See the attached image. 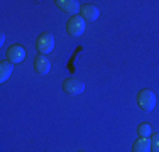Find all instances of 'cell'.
Wrapping results in <instances>:
<instances>
[{
    "label": "cell",
    "mask_w": 159,
    "mask_h": 152,
    "mask_svg": "<svg viewBox=\"0 0 159 152\" xmlns=\"http://www.w3.org/2000/svg\"><path fill=\"white\" fill-rule=\"evenodd\" d=\"M54 3L59 10H63L66 14H71V15H78V10L81 9L80 3L75 2V0H56Z\"/></svg>",
    "instance_id": "cell-6"
},
{
    "label": "cell",
    "mask_w": 159,
    "mask_h": 152,
    "mask_svg": "<svg viewBox=\"0 0 159 152\" xmlns=\"http://www.w3.org/2000/svg\"><path fill=\"white\" fill-rule=\"evenodd\" d=\"M137 101H139V106H141L142 110L151 112V110H154V106H156V95L151 90H141L137 95Z\"/></svg>",
    "instance_id": "cell-3"
},
{
    "label": "cell",
    "mask_w": 159,
    "mask_h": 152,
    "mask_svg": "<svg viewBox=\"0 0 159 152\" xmlns=\"http://www.w3.org/2000/svg\"><path fill=\"white\" fill-rule=\"evenodd\" d=\"M80 15H81L85 20L92 22V20H97V19H98V15H100V10H98V7L86 3V5H81V9H80Z\"/></svg>",
    "instance_id": "cell-8"
},
{
    "label": "cell",
    "mask_w": 159,
    "mask_h": 152,
    "mask_svg": "<svg viewBox=\"0 0 159 152\" xmlns=\"http://www.w3.org/2000/svg\"><path fill=\"white\" fill-rule=\"evenodd\" d=\"M0 71H2V73H0V81H7V79L10 78V74H12V71H14V66H12V63H10V61H2V63H0Z\"/></svg>",
    "instance_id": "cell-9"
},
{
    "label": "cell",
    "mask_w": 159,
    "mask_h": 152,
    "mask_svg": "<svg viewBox=\"0 0 159 152\" xmlns=\"http://www.w3.org/2000/svg\"><path fill=\"white\" fill-rule=\"evenodd\" d=\"M137 134L141 139H149L151 135H152V128H151V123H147V122H141L137 127Z\"/></svg>",
    "instance_id": "cell-11"
},
{
    "label": "cell",
    "mask_w": 159,
    "mask_h": 152,
    "mask_svg": "<svg viewBox=\"0 0 159 152\" xmlns=\"http://www.w3.org/2000/svg\"><path fill=\"white\" fill-rule=\"evenodd\" d=\"M25 58V49L22 47V46H10L9 49H7V61H10L12 64H17V63H22Z\"/></svg>",
    "instance_id": "cell-5"
},
{
    "label": "cell",
    "mask_w": 159,
    "mask_h": 152,
    "mask_svg": "<svg viewBox=\"0 0 159 152\" xmlns=\"http://www.w3.org/2000/svg\"><path fill=\"white\" fill-rule=\"evenodd\" d=\"M151 150L159 152V132H154V134L151 135Z\"/></svg>",
    "instance_id": "cell-12"
},
{
    "label": "cell",
    "mask_w": 159,
    "mask_h": 152,
    "mask_svg": "<svg viewBox=\"0 0 159 152\" xmlns=\"http://www.w3.org/2000/svg\"><path fill=\"white\" fill-rule=\"evenodd\" d=\"M0 42H2V44L5 42V34H2V36H0Z\"/></svg>",
    "instance_id": "cell-13"
},
{
    "label": "cell",
    "mask_w": 159,
    "mask_h": 152,
    "mask_svg": "<svg viewBox=\"0 0 159 152\" xmlns=\"http://www.w3.org/2000/svg\"><path fill=\"white\" fill-rule=\"evenodd\" d=\"M132 152H151V140L149 139H139L132 145Z\"/></svg>",
    "instance_id": "cell-10"
},
{
    "label": "cell",
    "mask_w": 159,
    "mask_h": 152,
    "mask_svg": "<svg viewBox=\"0 0 159 152\" xmlns=\"http://www.w3.org/2000/svg\"><path fill=\"white\" fill-rule=\"evenodd\" d=\"M85 27H86V20L81 15H73L66 24V30L71 37H80L85 32Z\"/></svg>",
    "instance_id": "cell-1"
},
{
    "label": "cell",
    "mask_w": 159,
    "mask_h": 152,
    "mask_svg": "<svg viewBox=\"0 0 159 152\" xmlns=\"http://www.w3.org/2000/svg\"><path fill=\"white\" fill-rule=\"evenodd\" d=\"M34 69L39 74H48L49 71H51V61L43 54L36 56V58H34Z\"/></svg>",
    "instance_id": "cell-7"
},
{
    "label": "cell",
    "mask_w": 159,
    "mask_h": 152,
    "mask_svg": "<svg viewBox=\"0 0 159 152\" xmlns=\"http://www.w3.org/2000/svg\"><path fill=\"white\" fill-rule=\"evenodd\" d=\"M36 49L39 51V54H43V56L52 52V49H54V37H52V34H49V32L41 34L36 39Z\"/></svg>",
    "instance_id": "cell-2"
},
{
    "label": "cell",
    "mask_w": 159,
    "mask_h": 152,
    "mask_svg": "<svg viewBox=\"0 0 159 152\" xmlns=\"http://www.w3.org/2000/svg\"><path fill=\"white\" fill-rule=\"evenodd\" d=\"M83 90H85V83L78 78H68L63 81V91L71 95V96H76V95L83 93Z\"/></svg>",
    "instance_id": "cell-4"
}]
</instances>
